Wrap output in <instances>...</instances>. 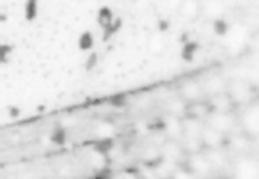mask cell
Returning <instances> with one entry per match:
<instances>
[{
    "label": "cell",
    "instance_id": "obj_12",
    "mask_svg": "<svg viewBox=\"0 0 259 179\" xmlns=\"http://www.w3.org/2000/svg\"><path fill=\"white\" fill-rule=\"evenodd\" d=\"M167 135L172 137V139H178V137L183 135V124H181L178 119H172V121H169V124H167Z\"/></svg>",
    "mask_w": 259,
    "mask_h": 179
},
{
    "label": "cell",
    "instance_id": "obj_6",
    "mask_svg": "<svg viewBox=\"0 0 259 179\" xmlns=\"http://www.w3.org/2000/svg\"><path fill=\"white\" fill-rule=\"evenodd\" d=\"M148 47H149V52H151V54H155V55L162 54V52L165 50V41H163L162 34H158V32L153 34V36L149 37Z\"/></svg>",
    "mask_w": 259,
    "mask_h": 179
},
{
    "label": "cell",
    "instance_id": "obj_10",
    "mask_svg": "<svg viewBox=\"0 0 259 179\" xmlns=\"http://www.w3.org/2000/svg\"><path fill=\"white\" fill-rule=\"evenodd\" d=\"M209 126H213L219 131H224V129H229L231 126V119L227 115H215V117L209 119Z\"/></svg>",
    "mask_w": 259,
    "mask_h": 179
},
{
    "label": "cell",
    "instance_id": "obj_13",
    "mask_svg": "<svg viewBox=\"0 0 259 179\" xmlns=\"http://www.w3.org/2000/svg\"><path fill=\"white\" fill-rule=\"evenodd\" d=\"M169 110L172 112V115H183L187 112V105H185V101L176 100L169 105Z\"/></svg>",
    "mask_w": 259,
    "mask_h": 179
},
{
    "label": "cell",
    "instance_id": "obj_5",
    "mask_svg": "<svg viewBox=\"0 0 259 179\" xmlns=\"http://www.w3.org/2000/svg\"><path fill=\"white\" fill-rule=\"evenodd\" d=\"M204 91L208 94H211V96H217V94L226 91V83H224V80L219 78V76H213V78H209L208 82L204 83Z\"/></svg>",
    "mask_w": 259,
    "mask_h": 179
},
{
    "label": "cell",
    "instance_id": "obj_1",
    "mask_svg": "<svg viewBox=\"0 0 259 179\" xmlns=\"http://www.w3.org/2000/svg\"><path fill=\"white\" fill-rule=\"evenodd\" d=\"M229 98L234 101H247L250 98V89H248L247 83L243 82H233L229 87Z\"/></svg>",
    "mask_w": 259,
    "mask_h": 179
},
{
    "label": "cell",
    "instance_id": "obj_3",
    "mask_svg": "<svg viewBox=\"0 0 259 179\" xmlns=\"http://www.w3.org/2000/svg\"><path fill=\"white\" fill-rule=\"evenodd\" d=\"M201 131H202V126H201V122L197 121V117H190L183 122V133L187 137L201 139Z\"/></svg>",
    "mask_w": 259,
    "mask_h": 179
},
{
    "label": "cell",
    "instance_id": "obj_17",
    "mask_svg": "<svg viewBox=\"0 0 259 179\" xmlns=\"http://www.w3.org/2000/svg\"><path fill=\"white\" fill-rule=\"evenodd\" d=\"M98 135L100 137H110L112 135V126L110 124H101L98 128Z\"/></svg>",
    "mask_w": 259,
    "mask_h": 179
},
{
    "label": "cell",
    "instance_id": "obj_16",
    "mask_svg": "<svg viewBox=\"0 0 259 179\" xmlns=\"http://www.w3.org/2000/svg\"><path fill=\"white\" fill-rule=\"evenodd\" d=\"M206 160H208L209 167H217V168H219V167H222V165H224V158L220 156L219 153H209Z\"/></svg>",
    "mask_w": 259,
    "mask_h": 179
},
{
    "label": "cell",
    "instance_id": "obj_18",
    "mask_svg": "<svg viewBox=\"0 0 259 179\" xmlns=\"http://www.w3.org/2000/svg\"><path fill=\"white\" fill-rule=\"evenodd\" d=\"M91 43H93L91 36H83L82 37V48H91Z\"/></svg>",
    "mask_w": 259,
    "mask_h": 179
},
{
    "label": "cell",
    "instance_id": "obj_15",
    "mask_svg": "<svg viewBox=\"0 0 259 179\" xmlns=\"http://www.w3.org/2000/svg\"><path fill=\"white\" fill-rule=\"evenodd\" d=\"M209 108L202 103H194L192 107V117H202V115H208Z\"/></svg>",
    "mask_w": 259,
    "mask_h": 179
},
{
    "label": "cell",
    "instance_id": "obj_11",
    "mask_svg": "<svg viewBox=\"0 0 259 179\" xmlns=\"http://www.w3.org/2000/svg\"><path fill=\"white\" fill-rule=\"evenodd\" d=\"M190 165H192V168H194V172H208L209 168H211L204 156H192Z\"/></svg>",
    "mask_w": 259,
    "mask_h": 179
},
{
    "label": "cell",
    "instance_id": "obj_7",
    "mask_svg": "<svg viewBox=\"0 0 259 179\" xmlns=\"http://www.w3.org/2000/svg\"><path fill=\"white\" fill-rule=\"evenodd\" d=\"M181 94H183L188 101H197L199 98H201V87H199L197 83H194V82H188V83H185V85H183Z\"/></svg>",
    "mask_w": 259,
    "mask_h": 179
},
{
    "label": "cell",
    "instance_id": "obj_4",
    "mask_svg": "<svg viewBox=\"0 0 259 179\" xmlns=\"http://www.w3.org/2000/svg\"><path fill=\"white\" fill-rule=\"evenodd\" d=\"M199 4L195 0H181L180 4V13L185 16V18H195L199 15Z\"/></svg>",
    "mask_w": 259,
    "mask_h": 179
},
{
    "label": "cell",
    "instance_id": "obj_2",
    "mask_svg": "<svg viewBox=\"0 0 259 179\" xmlns=\"http://www.w3.org/2000/svg\"><path fill=\"white\" fill-rule=\"evenodd\" d=\"M220 140H222V131L215 129L213 126H206V128H202V131H201V142L202 144H206V146H209V147H215L220 144Z\"/></svg>",
    "mask_w": 259,
    "mask_h": 179
},
{
    "label": "cell",
    "instance_id": "obj_14",
    "mask_svg": "<svg viewBox=\"0 0 259 179\" xmlns=\"http://www.w3.org/2000/svg\"><path fill=\"white\" fill-rule=\"evenodd\" d=\"M185 149L190 151V153H197V151L201 149V139H192V137H187Z\"/></svg>",
    "mask_w": 259,
    "mask_h": 179
},
{
    "label": "cell",
    "instance_id": "obj_9",
    "mask_svg": "<svg viewBox=\"0 0 259 179\" xmlns=\"http://www.w3.org/2000/svg\"><path fill=\"white\" fill-rule=\"evenodd\" d=\"M229 105H231V98L227 96V94L220 93L215 96V100H213V108L219 112H226L229 110Z\"/></svg>",
    "mask_w": 259,
    "mask_h": 179
},
{
    "label": "cell",
    "instance_id": "obj_8",
    "mask_svg": "<svg viewBox=\"0 0 259 179\" xmlns=\"http://www.w3.org/2000/svg\"><path fill=\"white\" fill-rule=\"evenodd\" d=\"M181 153H183L181 147L174 142H167L165 146H163V156L169 158V160H180Z\"/></svg>",
    "mask_w": 259,
    "mask_h": 179
}]
</instances>
